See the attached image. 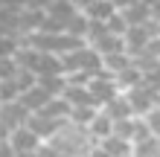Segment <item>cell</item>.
<instances>
[{"label": "cell", "mask_w": 160, "mask_h": 157, "mask_svg": "<svg viewBox=\"0 0 160 157\" xmlns=\"http://www.w3.org/2000/svg\"><path fill=\"white\" fill-rule=\"evenodd\" d=\"M0 157H18L15 149H12V143H9V137H6V140H0Z\"/></svg>", "instance_id": "obj_11"}, {"label": "cell", "mask_w": 160, "mask_h": 157, "mask_svg": "<svg viewBox=\"0 0 160 157\" xmlns=\"http://www.w3.org/2000/svg\"><path fill=\"white\" fill-rule=\"evenodd\" d=\"M143 122L148 125L152 137H160V105H154L152 110H146V114H143Z\"/></svg>", "instance_id": "obj_9"}, {"label": "cell", "mask_w": 160, "mask_h": 157, "mask_svg": "<svg viewBox=\"0 0 160 157\" xmlns=\"http://www.w3.org/2000/svg\"><path fill=\"white\" fill-rule=\"evenodd\" d=\"M84 131H88V137L93 143H99V140H105V137H111L114 134V119H111L105 110H96V114H93V119L88 122V128H84Z\"/></svg>", "instance_id": "obj_3"}, {"label": "cell", "mask_w": 160, "mask_h": 157, "mask_svg": "<svg viewBox=\"0 0 160 157\" xmlns=\"http://www.w3.org/2000/svg\"><path fill=\"white\" fill-rule=\"evenodd\" d=\"M117 9H114V3H111V0H93V3L84 9V17H88V21H99V23H105L111 15H114Z\"/></svg>", "instance_id": "obj_7"}, {"label": "cell", "mask_w": 160, "mask_h": 157, "mask_svg": "<svg viewBox=\"0 0 160 157\" xmlns=\"http://www.w3.org/2000/svg\"><path fill=\"white\" fill-rule=\"evenodd\" d=\"M157 105H160V102H157Z\"/></svg>", "instance_id": "obj_14"}, {"label": "cell", "mask_w": 160, "mask_h": 157, "mask_svg": "<svg viewBox=\"0 0 160 157\" xmlns=\"http://www.w3.org/2000/svg\"><path fill=\"white\" fill-rule=\"evenodd\" d=\"M61 99H64L70 108H84V105H93V108H96V102H93L88 85H67V87H64V93H61Z\"/></svg>", "instance_id": "obj_6"}, {"label": "cell", "mask_w": 160, "mask_h": 157, "mask_svg": "<svg viewBox=\"0 0 160 157\" xmlns=\"http://www.w3.org/2000/svg\"><path fill=\"white\" fill-rule=\"evenodd\" d=\"M99 149L105 151L108 157H134V143L122 140V137H117V134H111V137H105V140H99Z\"/></svg>", "instance_id": "obj_5"}, {"label": "cell", "mask_w": 160, "mask_h": 157, "mask_svg": "<svg viewBox=\"0 0 160 157\" xmlns=\"http://www.w3.org/2000/svg\"><path fill=\"white\" fill-rule=\"evenodd\" d=\"M50 99H55V96H50V93H47V90L38 85V81H35L32 87H26L23 93H21V99H18V102H21L26 110H29V114H35V110H41L47 102H50Z\"/></svg>", "instance_id": "obj_4"}, {"label": "cell", "mask_w": 160, "mask_h": 157, "mask_svg": "<svg viewBox=\"0 0 160 157\" xmlns=\"http://www.w3.org/2000/svg\"><path fill=\"white\" fill-rule=\"evenodd\" d=\"M6 137H9V128H6L3 122H0V140H6Z\"/></svg>", "instance_id": "obj_12"}, {"label": "cell", "mask_w": 160, "mask_h": 157, "mask_svg": "<svg viewBox=\"0 0 160 157\" xmlns=\"http://www.w3.org/2000/svg\"><path fill=\"white\" fill-rule=\"evenodd\" d=\"M18 47H21V38H18V35H0V61L12 58Z\"/></svg>", "instance_id": "obj_8"}, {"label": "cell", "mask_w": 160, "mask_h": 157, "mask_svg": "<svg viewBox=\"0 0 160 157\" xmlns=\"http://www.w3.org/2000/svg\"><path fill=\"white\" fill-rule=\"evenodd\" d=\"M154 140H157V145H160V137H154Z\"/></svg>", "instance_id": "obj_13"}, {"label": "cell", "mask_w": 160, "mask_h": 157, "mask_svg": "<svg viewBox=\"0 0 160 157\" xmlns=\"http://www.w3.org/2000/svg\"><path fill=\"white\" fill-rule=\"evenodd\" d=\"M9 143H12V149H15L18 157H32V151L38 149L44 140L29 125H21V128H15V131H9Z\"/></svg>", "instance_id": "obj_1"}, {"label": "cell", "mask_w": 160, "mask_h": 157, "mask_svg": "<svg viewBox=\"0 0 160 157\" xmlns=\"http://www.w3.org/2000/svg\"><path fill=\"white\" fill-rule=\"evenodd\" d=\"M26 119H29V110L18 102V99H15V102H0V122H3L9 131L26 125Z\"/></svg>", "instance_id": "obj_2"}, {"label": "cell", "mask_w": 160, "mask_h": 157, "mask_svg": "<svg viewBox=\"0 0 160 157\" xmlns=\"http://www.w3.org/2000/svg\"><path fill=\"white\" fill-rule=\"evenodd\" d=\"M32 157H61V151H58V149H55V145H52V143H47V140H44V143L38 145V149H35V151H32Z\"/></svg>", "instance_id": "obj_10"}]
</instances>
